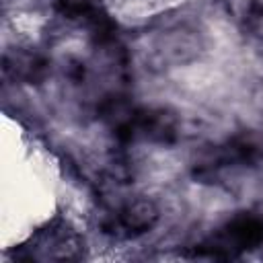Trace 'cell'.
<instances>
[{
    "mask_svg": "<svg viewBox=\"0 0 263 263\" xmlns=\"http://www.w3.org/2000/svg\"><path fill=\"white\" fill-rule=\"evenodd\" d=\"M263 242V218L259 216H238L226 228V240L222 245L203 247L212 257H232L249 247Z\"/></svg>",
    "mask_w": 263,
    "mask_h": 263,
    "instance_id": "cell-1",
    "label": "cell"
},
{
    "mask_svg": "<svg viewBox=\"0 0 263 263\" xmlns=\"http://www.w3.org/2000/svg\"><path fill=\"white\" fill-rule=\"evenodd\" d=\"M154 218H156V214L148 203H136V205L125 208L119 214L117 222H119L121 228H125L129 232H142V230L152 226Z\"/></svg>",
    "mask_w": 263,
    "mask_h": 263,
    "instance_id": "cell-2",
    "label": "cell"
}]
</instances>
